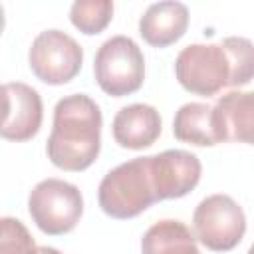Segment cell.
Listing matches in <instances>:
<instances>
[{
	"instance_id": "6da1fadb",
	"label": "cell",
	"mask_w": 254,
	"mask_h": 254,
	"mask_svg": "<svg viewBox=\"0 0 254 254\" xmlns=\"http://www.w3.org/2000/svg\"><path fill=\"white\" fill-rule=\"evenodd\" d=\"M101 149V111L85 93L62 97L54 107L48 159L62 171L79 173L93 165Z\"/></svg>"
},
{
	"instance_id": "7a4b0ae2",
	"label": "cell",
	"mask_w": 254,
	"mask_h": 254,
	"mask_svg": "<svg viewBox=\"0 0 254 254\" xmlns=\"http://www.w3.org/2000/svg\"><path fill=\"white\" fill-rule=\"evenodd\" d=\"M97 200L101 210L117 220L135 218L157 202L149 157H137L111 169L99 183Z\"/></svg>"
},
{
	"instance_id": "3957f363",
	"label": "cell",
	"mask_w": 254,
	"mask_h": 254,
	"mask_svg": "<svg viewBox=\"0 0 254 254\" xmlns=\"http://www.w3.org/2000/svg\"><path fill=\"white\" fill-rule=\"evenodd\" d=\"M95 81L111 97L135 93L145 79V58L141 48L127 36L105 40L93 60Z\"/></svg>"
},
{
	"instance_id": "277c9868",
	"label": "cell",
	"mask_w": 254,
	"mask_h": 254,
	"mask_svg": "<svg viewBox=\"0 0 254 254\" xmlns=\"http://www.w3.org/2000/svg\"><path fill=\"white\" fill-rule=\"evenodd\" d=\"M28 210L36 226L50 236H60L75 228L83 214V196L79 189L62 179L40 181L30 196Z\"/></svg>"
},
{
	"instance_id": "5b68a950",
	"label": "cell",
	"mask_w": 254,
	"mask_h": 254,
	"mask_svg": "<svg viewBox=\"0 0 254 254\" xmlns=\"http://www.w3.org/2000/svg\"><path fill=\"white\" fill-rule=\"evenodd\" d=\"M175 75L187 91L210 97L230 85L232 67L220 42L190 44L179 52L175 60Z\"/></svg>"
},
{
	"instance_id": "8992f818",
	"label": "cell",
	"mask_w": 254,
	"mask_h": 254,
	"mask_svg": "<svg viewBox=\"0 0 254 254\" xmlns=\"http://www.w3.org/2000/svg\"><path fill=\"white\" fill-rule=\"evenodd\" d=\"M194 240L212 252L236 248L246 232L242 206L228 194H210L198 202L192 214Z\"/></svg>"
},
{
	"instance_id": "52a82bcc",
	"label": "cell",
	"mask_w": 254,
	"mask_h": 254,
	"mask_svg": "<svg viewBox=\"0 0 254 254\" xmlns=\"http://www.w3.org/2000/svg\"><path fill=\"white\" fill-rule=\"evenodd\" d=\"M32 73L48 85H64L71 81L83 64L81 46L62 30L40 32L28 54Z\"/></svg>"
},
{
	"instance_id": "ba28073f",
	"label": "cell",
	"mask_w": 254,
	"mask_h": 254,
	"mask_svg": "<svg viewBox=\"0 0 254 254\" xmlns=\"http://www.w3.org/2000/svg\"><path fill=\"white\" fill-rule=\"evenodd\" d=\"M151 183L157 200L181 198L189 194L200 181V161L190 151L167 149L149 157Z\"/></svg>"
},
{
	"instance_id": "9c48e42d",
	"label": "cell",
	"mask_w": 254,
	"mask_h": 254,
	"mask_svg": "<svg viewBox=\"0 0 254 254\" xmlns=\"http://www.w3.org/2000/svg\"><path fill=\"white\" fill-rule=\"evenodd\" d=\"M44 119V105L40 93L22 81L4 83V103L0 113V137L8 141L32 139Z\"/></svg>"
},
{
	"instance_id": "30bf717a",
	"label": "cell",
	"mask_w": 254,
	"mask_h": 254,
	"mask_svg": "<svg viewBox=\"0 0 254 254\" xmlns=\"http://www.w3.org/2000/svg\"><path fill=\"white\" fill-rule=\"evenodd\" d=\"M254 97L250 91H230L212 107L218 143H252Z\"/></svg>"
},
{
	"instance_id": "8fae6325",
	"label": "cell",
	"mask_w": 254,
	"mask_h": 254,
	"mask_svg": "<svg viewBox=\"0 0 254 254\" xmlns=\"http://www.w3.org/2000/svg\"><path fill=\"white\" fill-rule=\"evenodd\" d=\"M161 115L153 105L131 103L121 107L113 117V139L123 149L141 151L151 147L161 135Z\"/></svg>"
},
{
	"instance_id": "7c38bea8",
	"label": "cell",
	"mask_w": 254,
	"mask_h": 254,
	"mask_svg": "<svg viewBox=\"0 0 254 254\" xmlns=\"http://www.w3.org/2000/svg\"><path fill=\"white\" fill-rule=\"evenodd\" d=\"M189 28V8L181 2H155L139 20V34L153 48H167L179 42Z\"/></svg>"
},
{
	"instance_id": "4fadbf2b",
	"label": "cell",
	"mask_w": 254,
	"mask_h": 254,
	"mask_svg": "<svg viewBox=\"0 0 254 254\" xmlns=\"http://www.w3.org/2000/svg\"><path fill=\"white\" fill-rule=\"evenodd\" d=\"M141 254H200L194 234L181 220H159L147 228Z\"/></svg>"
},
{
	"instance_id": "5bb4252c",
	"label": "cell",
	"mask_w": 254,
	"mask_h": 254,
	"mask_svg": "<svg viewBox=\"0 0 254 254\" xmlns=\"http://www.w3.org/2000/svg\"><path fill=\"white\" fill-rule=\"evenodd\" d=\"M173 133L183 143H192L198 147L216 145L218 139L212 121V107L200 101L181 105L173 119Z\"/></svg>"
},
{
	"instance_id": "9a60e30c",
	"label": "cell",
	"mask_w": 254,
	"mask_h": 254,
	"mask_svg": "<svg viewBox=\"0 0 254 254\" xmlns=\"http://www.w3.org/2000/svg\"><path fill=\"white\" fill-rule=\"evenodd\" d=\"M113 18V2L109 0H77L71 4L69 20L85 36H95L107 28Z\"/></svg>"
},
{
	"instance_id": "2e32d148",
	"label": "cell",
	"mask_w": 254,
	"mask_h": 254,
	"mask_svg": "<svg viewBox=\"0 0 254 254\" xmlns=\"http://www.w3.org/2000/svg\"><path fill=\"white\" fill-rule=\"evenodd\" d=\"M228 54L232 75L228 87H242L248 85L254 75V48L248 38L242 36H230L220 42Z\"/></svg>"
},
{
	"instance_id": "e0dca14e",
	"label": "cell",
	"mask_w": 254,
	"mask_h": 254,
	"mask_svg": "<svg viewBox=\"0 0 254 254\" xmlns=\"http://www.w3.org/2000/svg\"><path fill=\"white\" fill-rule=\"evenodd\" d=\"M0 254H38L30 230L18 218H0Z\"/></svg>"
},
{
	"instance_id": "ac0fdd59",
	"label": "cell",
	"mask_w": 254,
	"mask_h": 254,
	"mask_svg": "<svg viewBox=\"0 0 254 254\" xmlns=\"http://www.w3.org/2000/svg\"><path fill=\"white\" fill-rule=\"evenodd\" d=\"M38 254H62V252L52 246H38Z\"/></svg>"
},
{
	"instance_id": "d6986e66",
	"label": "cell",
	"mask_w": 254,
	"mask_h": 254,
	"mask_svg": "<svg viewBox=\"0 0 254 254\" xmlns=\"http://www.w3.org/2000/svg\"><path fill=\"white\" fill-rule=\"evenodd\" d=\"M4 26H6V16H4V8L0 4V34L4 32Z\"/></svg>"
},
{
	"instance_id": "ffe728a7",
	"label": "cell",
	"mask_w": 254,
	"mask_h": 254,
	"mask_svg": "<svg viewBox=\"0 0 254 254\" xmlns=\"http://www.w3.org/2000/svg\"><path fill=\"white\" fill-rule=\"evenodd\" d=\"M2 103H4V85H0V113H2Z\"/></svg>"
}]
</instances>
